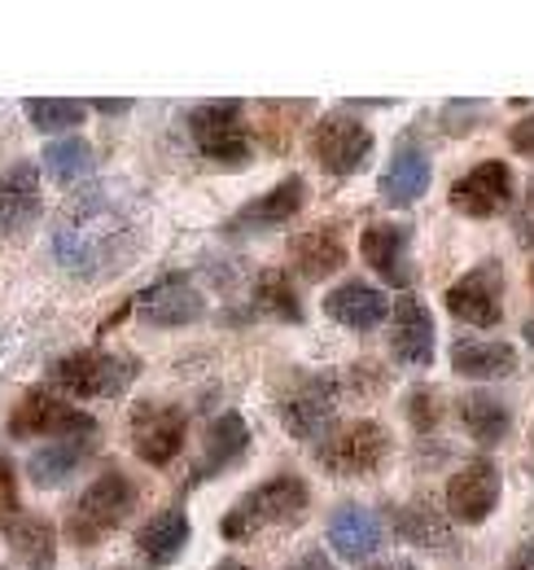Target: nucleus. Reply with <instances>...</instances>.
Instances as JSON below:
<instances>
[{"label":"nucleus","mask_w":534,"mask_h":570,"mask_svg":"<svg viewBox=\"0 0 534 570\" xmlns=\"http://www.w3.org/2000/svg\"><path fill=\"white\" fill-rule=\"evenodd\" d=\"M140 203L119 180L79 189L53 219V255L75 282L128 273L140 255Z\"/></svg>","instance_id":"f257e3e1"},{"label":"nucleus","mask_w":534,"mask_h":570,"mask_svg":"<svg viewBox=\"0 0 534 570\" xmlns=\"http://www.w3.org/2000/svg\"><path fill=\"white\" fill-rule=\"evenodd\" d=\"M307 504H312V492H307V483H303L298 474H271L267 483L250 488L246 497H241L233 509H228V513H224L219 535H224L228 544L255 540V535H259V531H267V527H289V522H303Z\"/></svg>","instance_id":"f03ea898"},{"label":"nucleus","mask_w":534,"mask_h":570,"mask_svg":"<svg viewBox=\"0 0 534 570\" xmlns=\"http://www.w3.org/2000/svg\"><path fill=\"white\" fill-rule=\"evenodd\" d=\"M136 509V483L123 474V470H106L97 474L79 500L70 504L67 513V540L83 553V549H97L106 535H115L128 513Z\"/></svg>","instance_id":"7ed1b4c3"},{"label":"nucleus","mask_w":534,"mask_h":570,"mask_svg":"<svg viewBox=\"0 0 534 570\" xmlns=\"http://www.w3.org/2000/svg\"><path fill=\"white\" fill-rule=\"evenodd\" d=\"M140 373L136 356H115V352H67L49 364V386L67 391L70 400H115L123 395Z\"/></svg>","instance_id":"20e7f679"},{"label":"nucleus","mask_w":534,"mask_h":570,"mask_svg":"<svg viewBox=\"0 0 534 570\" xmlns=\"http://www.w3.org/2000/svg\"><path fill=\"white\" fill-rule=\"evenodd\" d=\"M390 456V430L373 417H359V422H346L334 434H325L316 443V461L320 470H329L337 479H364V474H377Z\"/></svg>","instance_id":"39448f33"},{"label":"nucleus","mask_w":534,"mask_h":570,"mask_svg":"<svg viewBox=\"0 0 534 570\" xmlns=\"http://www.w3.org/2000/svg\"><path fill=\"white\" fill-rule=\"evenodd\" d=\"M246 106L241 101H201L189 110V137L198 145L201 158L219 163V167H246L255 145L246 132Z\"/></svg>","instance_id":"423d86ee"},{"label":"nucleus","mask_w":534,"mask_h":570,"mask_svg":"<svg viewBox=\"0 0 534 570\" xmlns=\"http://www.w3.org/2000/svg\"><path fill=\"white\" fill-rule=\"evenodd\" d=\"M9 434L13 439H53V443L58 439H92L97 422H92V413L75 409L49 386H31V391H22V400L9 413Z\"/></svg>","instance_id":"0eeeda50"},{"label":"nucleus","mask_w":534,"mask_h":570,"mask_svg":"<svg viewBox=\"0 0 534 570\" xmlns=\"http://www.w3.org/2000/svg\"><path fill=\"white\" fill-rule=\"evenodd\" d=\"M337 377L334 373H298L280 400H276V417L280 426L289 430L294 439L303 443H320L325 430L334 422V409H337Z\"/></svg>","instance_id":"6e6552de"},{"label":"nucleus","mask_w":534,"mask_h":570,"mask_svg":"<svg viewBox=\"0 0 534 570\" xmlns=\"http://www.w3.org/2000/svg\"><path fill=\"white\" fill-rule=\"evenodd\" d=\"M443 303L456 321L477 325V330H495L504 321V268H500V259H482L477 268H468L461 282L447 285Z\"/></svg>","instance_id":"1a4fd4ad"},{"label":"nucleus","mask_w":534,"mask_h":570,"mask_svg":"<svg viewBox=\"0 0 534 570\" xmlns=\"http://www.w3.org/2000/svg\"><path fill=\"white\" fill-rule=\"evenodd\" d=\"M373 132L359 124V119H350V115H325L316 128H312V154H316V163L329 171V176H355V171H364V163L373 158Z\"/></svg>","instance_id":"9d476101"},{"label":"nucleus","mask_w":534,"mask_h":570,"mask_svg":"<svg viewBox=\"0 0 534 570\" xmlns=\"http://www.w3.org/2000/svg\"><path fill=\"white\" fill-rule=\"evenodd\" d=\"M185 434H189V417L176 404H136L132 409V448L154 470L171 465L185 452Z\"/></svg>","instance_id":"9b49d317"},{"label":"nucleus","mask_w":534,"mask_h":570,"mask_svg":"<svg viewBox=\"0 0 534 570\" xmlns=\"http://www.w3.org/2000/svg\"><path fill=\"white\" fill-rule=\"evenodd\" d=\"M136 312L154 330H185V325H198L206 316V298L185 273H167L162 282L145 285L136 294Z\"/></svg>","instance_id":"f8f14e48"},{"label":"nucleus","mask_w":534,"mask_h":570,"mask_svg":"<svg viewBox=\"0 0 534 570\" xmlns=\"http://www.w3.org/2000/svg\"><path fill=\"white\" fill-rule=\"evenodd\" d=\"M500 492H504V479H500L495 461L491 456H473L447 483V513H452V522H465V527L486 522L495 513V504H500Z\"/></svg>","instance_id":"ddd939ff"},{"label":"nucleus","mask_w":534,"mask_h":570,"mask_svg":"<svg viewBox=\"0 0 534 570\" xmlns=\"http://www.w3.org/2000/svg\"><path fill=\"white\" fill-rule=\"evenodd\" d=\"M508 203H513V167L500 158L477 163L452 185V212L468 219H491V215L508 212Z\"/></svg>","instance_id":"4468645a"},{"label":"nucleus","mask_w":534,"mask_h":570,"mask_svg":"<svg viewBox=\"0 0 534 570\" xmlns=\"http://www.w3.org/2000/svg\"><path fill=\"white\" fill-rule=\"evenodd\" d=\"M359 255L364 264L386 285H412V224H368L359 233Z\"/></svg>","instance_id":"2eb2a0df"},{"label":"nucleus","mask_w":534,"mask_h":570,"mask_svg":"<svg viewBox=\"0 0 534 570\" xmlns=\"http://www.w3.org/2000/svg\"><path fill=\"white\" fill-rule=\"evenodd\" d=\"M44 212V189H40V167L18 158L0 176V237L27 233Z\"/></svg>","instance_id":"dca6fc26"},{"label":"nucleus","mask_w":534,"mask_h":570,"mask_svg":"<svg viewBox=\"0 0 534 570\" xmlns=\"http://www.w3.org/2000/svg\"><path fill=\"white\" fill-rule=\"evenodd\" d=\"M303 203H307V180H303V176H285L280 185L267 189L264 198L246 203L241 212L233 215V219L224 224V233H228V237H246V233L280 228V224H289L294 215L303 212Z\"/></svg>","instance_id":"f3484780"},{"label":"nucleus","mask_w":534,"mask_h":570,"mask_svg":"<svg viewBox=\"0 0 534 570\" xmlns=\"http://www.w3.org/2000/svg\"><path fill=\"white\" fill-rule=\"evenodd\" d=\"M434 347H438V330H434L429 307L416 294H403L395 303V316H390V352L412 368H429Z\"/></svg>","instance_id":"a211bd4d"},{"label":"nucleus","mask_w":534,"mask_h":570,"mask_svg":"<svg viewBox=\"0 0 534 570\" xmlns=\"http://www.w3.org/2000/svg\"><path fill=\"white\" fill-rule=\"evenodd\" d=\"M0 535L13 553V562L22 570H53L58 567V535L49 527V518L31 513V509H18L0 522Z\"/></svg>","instance_id":"6ab92c4d"},{"label":"nucleus","mask_w":534,"mask_h":570,"mask_svg":"<svg viewBox=\"0 0 534 570\" xmlns=\"http://www.w3.org/2000/svg\"><path fill=\"white\" fill-rule=\"evenodd\" d=\"M246 448H250V426H246L241 413H224V417H215L210 430H206V443H201V461L189 470V488H198V483H206V479L233 470V465L246 456Z\"/></svg>","instance_id":"aec40b11"},{"label":"nucleus","mask_w":534,"mask_h":570,"mask_svg":"<svg viewBox=\"0 0 534 570\" xmlns=\"http://www.w3.org/2000/svg\"><path fill=\"white\" fill-rule=\"evenodd\" d=\"M425 189H429V154L416 141H403L390 154V167L377 180V194L390 207H412V203L425 198Z\"/></svg>","instance_id":"412c9836"},{"label":"nucleus","mask_w":534,"mask_h":570,"mask_svg":"<svg viewBox=\"0 0 534 570\" xmlns=\"http://www.w3.org/2000/svg\"><path fill=\"white\" fill-rule=\"evenodd\" d=\"M395 531L407 544L429 549V553H452L456 549V531H452V513H443L429 497H416L395 509Z\"/></svg>","instance_id":"4be33fe9"},{"label":"nucleus","mask_w":534,"mask_h":570,"mask_svg":"<svg viewBox=\"0 0 534 570\" xmlns=\"http://www.w3.org/2000/svg\"><path fill=\"white\" fill-rule=\"evenodd\" d=\"M325 312H329V321H337V325H346L355 334H368V330H377L386 321L390 303H386V294L377 285L342 282L325 294Z\"/></svg>","instance_id":"5701e85b"},{"label":"nucleus","mask_w":534,"mask_h":570,"mask_svg":"<svg viewBox=\"0 0 534 570\" xmlns=\"http://www.w3.org/2000/svg\"><path fill=\"white\" fill-rule=\"evenodd\" d=\"M289 259L307 282H325L346 264V242H342V224H316L307 233H298L289 242Z\"/></svg>","instance_id":"b1692460"},{"label":"nucleus","mask_w":534,"mask_h":570,"mask_svg":"<svg viewBox=\"0 0 534 570\" xmlns=\"http://www.w3.org/2000/svg\"><path fill=\"white\" fill-rule=\"evenodd\" d=\"M189 540H194V522H189V513L185 509H162V513H154L140 531H136V553L145 558V562H154V567H171L185 549H189Z\"/></svg>","instance_id":"393cba45"},{"label":"nucleus","mask_w":534,"mask_h":570,"mask_svg":"<svg viewBox=\"0 0 534 570\" xmlns=\"http://www.w3.org/2000/svg\"><path fill=\"white\" fill-rule=\"evenodd\" d=\"M329 544L337 549V558L364 562L382 549V522L364 504H337L329 518Z\"/></svg>","instance_id":"a878e982"},{"label":"nucleus","mask_w":534,"mask_h":570,"mask_svg":"<svg viewBox=\"0 0 534 570\" xmlns=\"http://www.w3.org/2000/svg\"><path fill=\"white\" fill-rule=\"evenodd\" d=\"M88 456H92V439H58V443H44V448L31 452L27 479H31L36 488H62Z\"/></svg>","instance_id":"bb28decb"},{"label":"nucleus","mask_w":534,"mask_h":570,"mask_svg":"<svg viewBox=\"0 0 534 570\" xmlns=\"http://www.w3.org/2000/svg\"><path fill=\"white\" fill-rule=\"evenodd\" d=\"M452 368L461 377H477V382H495L517 373V352L508 343H486V338H465L452 347Z\"/></svg>","instance_id":"cd10ccee"},{"label":"nucleus","mask_w":534,"mask_h":570,"mask_svg":"<svg viewBox=\"0 0 534 570\" xmlns=\"http://www.w3.org/2000/svg\"><path fill=\"white\" fill-rule=\"evenodd\" d=\"M461 422H465V430L477 443H504L508 430H513V413H508V404L500 395L468 391L465 400H461Z\"/></svg>","instance_id":"c85d7f7f"},{"label":"nucleus","mask_w":534,"mask_h":570,"mask_svg":"<svg viewBox=\"0 0 534 570\" xmlns=\"http://www.w3.org/2000/svg\"><path fill=\"white\" fill-rule=\"evenodd\" d=\"M255 307L271 316V321H285V325H303V298H298V289L289 282V273L285 268H267L259 273V282H255Z\"/></svg>","instance_id":"c756f323"},{"label":"nucleus","mask_w":534,"mask_h":570,"mask_svg":"<svg viewBox=\"0 0 534 570\" xmlns=\"http://www.w3.org/2000/svg\"><path fill=\"white\" fill-rule=\"evenodd\" d=\"M44 171H49V180H58V185H79L88 171H92V145L83 141V137H62V141H49L44 145Z\"/></svg>","instance_id":"7c9ffc66"},{"label":"nucleus","mask_w":534,"mask_h":570,"mask_svg":"<svg viewBox=\"0 0 534 570\" xmlns=\"http://www.w3.org/2000/svg\"><path fill=\"white\" fill-rule=\"evenodd\" d=\"M22 110H27L31 128H40V132H67V128L83 124L88 101H75V97H31Z\"/></svg>","instance_id":"2f4dec72"},{"label":"nucleus","mask_w":534,"mask_h":570,"mask_svg":"<svg viewBox=\"0 0 534 570\" xmlns=\"http://www.w3.org/2000/svg\"><path fill=\"white\" fill-rule=\"evenodd\" d=\"M407 422L416 434H429V430L443 422V400L434 386H412L407 391Z\"/></svg>","instance_id":"473e14b6"},{"label":"nucleus","mask_w":534,"mask_h":570,"mask_svg":"<svg viewBox=\"0 0 534 570\" xmlns=\"http://www.w3.org/2000/svg\"><path fill=\"white\" fill-rule=\"evenodd\" d=\"M298 115H307V101H264V132L276 154L289 145V124L285 119H298Z\"/></svg>","instance_id":"72a5a7b5"},{"label":"nucleus","mask_w":534,"mask_h":570,"mask_svg":"<svg viewBox=\"0 0 534 570\" xmlns=\"http://www.w3.org/2000/svg\"><path fill=\"white\" fill-rule=\"evenodd\" d=\"M482 115V101H452L447 110H443V124H447V132H473V119Z\"/></svg>","instance_id":"f704fd0d"},{"label":"nucleus","mask_w":534,"mask_h":570,"mask_svg":"<svg viewBox=\"0 0 534 570\" xmlns=\"http://www.w3.org/2000/svg\"><path fill=\"white\" fill-rule=\"evenodd\" d=\"M18 513V479H13V465L0 456V522Z\"/></svg>","instance_id":"c9c22d12"},{"label":"nucleus","mask_w":534,"mask_h":570,"mask_svg":"<svg viewBox=\"0 0 534 570\" xmlns=\"http://www.w3.org/2000/svg\"><path fill=\"white\" fill-rule=\"evenodd\" d=\"M508 141H513L517 154H531L534 158V110L522 119V124H513V128H508Z\"/></svg>","instance_id":"e433bc0d"},{"label":"nucleus","mask_w":534,"mask_h":570,"mask_svg":"<svg viewBox=\"0 0 534 570\" xmlns=\"http://www.w3.org/2000/svg\"><path fill=\"white\" fill-rule=\"evenodd\" d=\"M285 570H337V567L329 562V553H325V549H307L303 558H294Z\"/></svg>","instance_id":"4c0bfd02"},{"label":"nucleus","mask_w":534,"mask_h":570,"mask_svg":"<svg viewBox=\"0 0 534 570\" xmlns=\"http://www.w3.org/2000/svg\"><path fill=\"white\" fill-rule=\"evenodd\" d=\"M504 570H534V535H526V540L513 549V558H508Z\"/></svg>","instance_id":"58836bf2"},{"label":"nucleus","mask_w":534,"mask_h":570,"mask_svg":"<svg viewBox=\"0 0 534 570\" xmlns=\"http://www.w3.org/2000/svg\"><path fill=\"white\" fill-rule=\"evenodd\" d=\"M88 110H97V115H110V119H115V115H128V110H132V101H128V97H119V101H115V97H97V101H88Z\"/></svg>","instance_id":"ea45409f"},{"label":"nucleus","mask_w":534,"mask_h":570,"mask_svg":"<svg viewBox=\"0 0 534 570\" xmlns=\"http://www.w3.org/2000/svg\"><path fill=\"white\" fill-rule=\"evenodd\" d=\"M368 570H416V562H403V558H390V562H377Z\"/></svg>","instance_id":"a19ab883"},{"label":"nucleus","mask_w":534,"mask_h":570,"mask_svg":"<svg viewBox=\"0 0 534 570\" xmlns=\"http://www.w3.org/2000/svg\"><path fill=\"white\" fill-rule=\"evenodd\" d=\"M210 570H246V567H241V562H233V558H228V562H219V567H210Z\"/></svg>","instance_id":"79ce46f5"},{"label":"nucleus","mask_w":534,"mask_h":570,"mask_svg":"<svg viewBox=\"0 0 534 570\" xmlns=\"http://www.w3.org/2000/svg\"><path fill=\"white\" fill-rule=\"evenodd\" d=\"M522 334H526V343L534 347V321H526V330H522Z\"/></svg>","instance_id":"37998d69"},{"label":"nucleus","mask_w":534,"mask_h":570,"mask_svg":"<svg viewBox=\"0 0 534 570\" xmlns=\"http://www.w3.org/2000/svg\"><path fill=\"white\" fill-rule=\"evenodd\" d=\"M531 285H534V273H531Z\"/></svg>","instance_id":"c03bdc74"},{"label":"nucleus","mask_w":534,"mask_h":570,"mask_svg":"<svg viewBox=\"0 0 534 570\" xmlns=\"http://www.w3.org/2000/svg\"><path fill=\"white\" fill-rule=\"evenodd\" d=\"M0 570H4V567H0Z\"/></svg>","instance_id":"a18cd8bd"}]
</instances>
